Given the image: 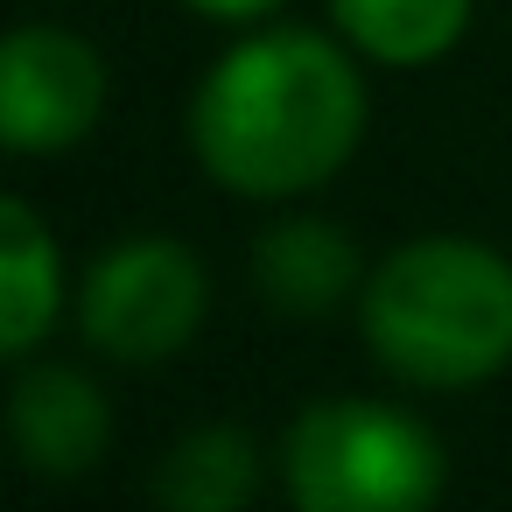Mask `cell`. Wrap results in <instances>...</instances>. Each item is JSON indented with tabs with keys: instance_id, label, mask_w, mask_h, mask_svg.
<instances>
[{
	"instance_id": "7a4b0ae2",
	"label": "cell",
	"mask_w": 512,
	"mask_h": 512,
	"mask_svg": "<svg viewBox=\"0 0 512 512\" xmlns=\"http://www.w3.org/2000/svg\"><path fill=\"white\" fill-rule=\"evenodd\" d=\"M358 323L393 379L477 386L512 365V260L456 232L407 239L365 274Z\"/></svg>"
},
{
	"instance_id": "8992f818",
	"label": "cell",
	"mask_w": 512,
	"mask_h": 512,
	"mask_svg": "<svg viewBox=\"0 0 512 512\" xmlns=\"http://www.w3.org/2000/svg\"><path fill=\"white\" fill-rule=\"evenodd\" d=\"M8 428H15V449L36 477L71 484L106 456L113 407L78 365H22V379L8 393Z\"/></svg>"
},
{
	"instance_id": "277c9868",
	"label": "cell",
	"mask_w": 512,
	"mask_h": 512,
	"mask_svg": "<svg viewBox=\"0 0 512 512\" xmlns=\"http://www.w3.org/2000/svg\"><path fill=\"white\" fill-rule=\"evenodd\" d=\"M204 302H211V281H204L197 253L169 232H141L92 260L78 323H85L92 351H106L120 365H155L197 337Z\"/></svg>"
},
{
	"instance_id": "9c48e42d",
	"label": "cell",
	"mask_w": 512,
	"mask_h": 512,
	"mask_svg": "<svg viewBox=\"0 0 512 512\" xmlns=\"http://www.w3.org/2000/svg\"><path fill=\"white\" fill-rule=\"evenodd\" d=\"M57 288H64V274H57V246H50L43 218L22 197H8L0 204V344H8V358H29L50 337Z\"/></svg>"
},
{
	"instance_id": "3957f363",
	"label": "cell",
	"mask_w": 512,
	"mask_h": 512,
	"mask_svg": "<svg viewBox=\"0 0 512 512\" xmlns=\"http://www.w3.org/2000/svg\"><path fill=\"white\" fill-rule=\"evenodd\" d=\"M295 512H435L449 456L386 400H309L281 442Z\"/></svg>"
},
{
	"instance_id": "30bf717a",
	"label": "cell",
	"mask_w": 512,
	"mask_h": 512,
	"mask_svg": "<svg viewBox=\"0 0 512 512\" xmlns=\"http://www.w3.org/2000/svg\"><path fill=\"white\" fill-rule=\"evenodd\" d=\"M330 22L372 64L421 71V64H435L463 43L470 0H330Z\"/></svg>"
},
{
	"instance_id": "5b68a950",
	"label": "cell",
	"mask_w": 512,
	"mask_h": 512,
	"mask_svg": "<svg viewBox=\"0 0 512 512\" xmlns=\"http://www.w3.org/2000/svg\"><path fill=\"white\" fill-rule=\"evenodd\" d=\"M106 113V64L85 36L29 22L0 50V141L15 155H64Z\"/></svg>"
},
{
	"instance_id": "52a82bcc",
	"label": "cell",
	"mask_w": 512,
	"mask_h": 512,
	"mask_svg": "<svg viewBox=\"0 0 512 512\" xmlns=\"http://www.w3.org/2000/svg\"><path fill=\"white\" fill-rule=\"evenodd\" d=\"M253 288L281 316H330L337 302H351L365 288L358 281V246L330 218H281L253 246Z\"/></svg>"
},
{
	"instance_id": "ba28073f",
	"label": "cell",
	"mask_w": 512,
	"mask_h": 512,
	"mask_svg": "<svg viewBox=\"0 0 512 512\" xmlns=\"http://www.w3.org/2000/svg\"><path fill=\"white\" fill-rule=\"evenodd\" d=\"M253 491H260V449L232 421L190 428L155 470V505L162 512H246Z\"/></svg>"
},
{
	"instance_id": "6da1fadb",
	"label": "cell",
	"mask_w": 512,
	"mask_h": 512,
	"mask_svg": "<svg viewBox=\"0 0 512 512\" xmlns=\"http://www.w3.org/2000/svg\"><path fill=\"white\" fill-rule=\"evenodd\" d=\"M358 134V64L316 29H260L232 43L190 99L197 162L239 197H302L330 183L351 162Z\"/></svg>"
},
{
	"instance_id": "8fae6325",
	"label": "cell",
	"mask_w": 512,
	"mask_h": 512,
	"mask_svg": "<svg viewBox=\"0 0 512 512\" xmlns=\"http://www.w3.org/2000/svg\"><path fill=\"white\" fill-rule=\"evenodd\" d=\"M190 15H204V22H260V15H274L281 0H183Z\"/></svg>"
}]
</instances>
